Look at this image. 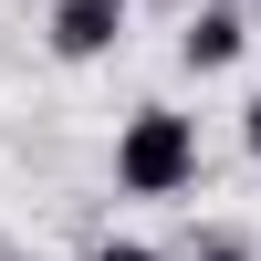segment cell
<instances>
[{
	"label": "cell",
	"mask_w": 261,
	"mask_h": 261,
	"mask_svg": "<svg viewBox=\"0 0 261 261\" xmlns=\"http://www.w3.org/2000/svg\"><path fill=\"white\" fill-rule=\"evenodd\" d=\"M115 188L125 199H188V188H199V115L136 105V115L115 125Z\"/></svg>",
	"instance_id": "obj_1"
},
{
	"label": "cell",
	"mask_w": 261,
	"mask_h": 261,
	"mask_svg": "<svg viewBox=\"0 0 261 261\" xmlns=\"http://www.w3.org/2000/svg\"><path fill=\"white\" fill-rule=\"evenodd\" d=\"M125 21H136V0H53L42 42H53V63H105L125 42Z\"/></svg>",
	"instance_id": "obj_2"
},
{
	"label": "cell",
	"mask_w": 261,
	"mask_h": 261,
	"mask_svg": "<svg viewBox=\"0 0 261 261\" xmlns=\"http://www.w3.org/2000/svg\"><path fill=\"white\" fill-rule=\"evenodd\" d=\"M241 0H209V11H188V32H178V63L188 73H230V63H241Z\"/></svg>",
	"instance_id": "obj_3"
},
{
	"label": "cell",
	"mask_w": 261,
	"mask_h": 261,
	"mask_svg": "<svg viewBox=\"0 0 261 261\" xmlns=\"http://www.w3.org/2000/svg\"><path fill=\"white\" fill-rule=\"evenodd\" d=\"M84 261H157V251H146V241H94Z\"/></svg>",
	"instance_id": "obj_4"
},
{
	"label": "cell",
	"mask_w": 261,
	"mask_h": 261,
	"mask_svg": "<svg viewBox=\"0 0 261 261\" xmlns=\"http://www.w3.org/2000/svg\"><path fill=\"white\" fill-rule=\"evenodd\" d=\"M241 146H251V157H261V94L241 105Z\"/></svg>",
	"instance_id": "obj_5"
},
{
	"label": "cell",
	"mask_w": 261,
	"mask_h": 261,
	"mask_svg": "<svg viewBox=\"0 0 261 261\" xmlns=\"http://www.w3.org/2000/svg\"><path fill=\"white\" fill-rule=\"evenodd\" d=\"M241 11H251V0H241Z\"/></svg>",
	"instance_id": "obj_6"
},
{
	"label": "cell",
	"mask_w": 261,
	"mask_h": 261,
	"mask_svg": "<svg viewBox=\"0 0 261 261\" xmlns=\"http://www.w3.org/2000/svg\"><path fill=\"white\" fill-rule=\"evenodd\" d=\"M11 261H21V251H11Z\"/></svg>",
	"instance_id": "obj_7"
}]
</instances>
